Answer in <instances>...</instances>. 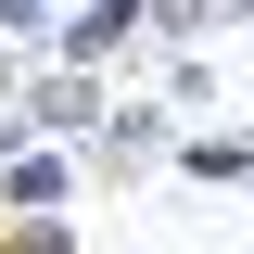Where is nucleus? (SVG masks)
Listing matches in <instances>:
<instances>
[{
    "mask_svg": "<svg viewBox=\"0 0 254 254\" xmlns=\"http://www.w3.org/2000/svg\"><path fill=\"white\" fill-rule=\"evenodd\" d=\"M127 51H153V0H76L51 26V64H127Z\"/></svg>",
    "mask_w": 254,
    "mask_h": 254,
    "instance_id": "obj_2",
    "label": "nucleus"
},
{
    "mask_svg": "<svg viewBox=\"0 0 254 254\" xmlns=\"http://www.w3.org/2000/svg\"><path fill=\"white\" fill-rule=\"evenodd\" d=\"M165 115H178V102H115V115L89 127V178H153V165L178 153V127H165Z\"/></svg>",
    "mask_w": 254,
    "mask_h": 254,
    "instance_id": "obj_1",
    "label": "nucleus"
},
{
    "mask_svg": "<svg viewBox=\"0 0 254 254\" xmlns=\"http://www.w3.org/2000/svg\"><path fill=\"white\" fill-rule=\"evenodd\" d=\"M165 165H178V178H203V190H254V127H190Z\"/></svg>",
    "mask_w": 254,
    "mask_h": 254,
    "instance_id": "obj_3",
    "label": "nucleus"
},
{
    "mask_svg": "<svg viewBox=\"0 0 254 254\" xmlns=\"http://www.w3.org/2000/svg\"><path fill=\"white\" fill-rule=\"evenodd\" d=\"M203 26H229V0H153V51L165 38H203Z\"/></svg>",
    "mask_w": 254,
    "mask_h": 254,
    "instance_id": "obj_4",
    "label": "nucleus"
}]
</instances>
